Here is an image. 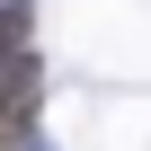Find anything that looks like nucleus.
I'll return each mask as SVG.
<instances>
[{
  "mask_svg": "<svg viewBox=\"0 0 151 151\" xmlns=\"http://www.w3.org/2000/svg\"><path fill=\"white\" fill-rule=\"evenodd\" d=\"M36 89H45V62L27 53V9H0V142L36 133Z\"/></svg>",
  "mask_w": 151,
  "mask_h": 151,
  "instance_id": "1",
  "label": "nucleus"
}]
</instances>
